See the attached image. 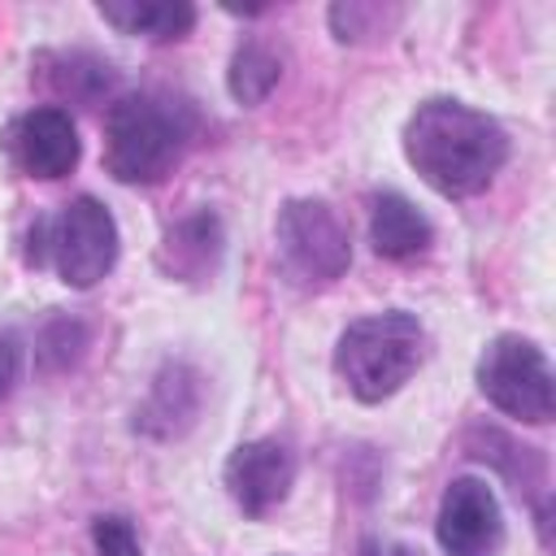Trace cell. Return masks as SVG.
I'll return each mask as SVG.
<instances>
[{"label": "cell", "mask_w": 556, "mask_h": 556, "mask_svg": "<svg viewBox=\"0 0 556 556\" xmlns=\"http://www.w3.org/2000/svg\"><path fill=\"white\" fill-rule=\"evenodd\" d=\"M404 156L447 200L478 195L495 182L508 161V135L495 117L460 104V100H426L404 126Z\"/></svg>", "instance_id": "cell-1"}, {"label": "cell", "mask_w": 556, "mask_h": 556, "mask_svg": "<svg viewBox=\"0 0 556 556\" xmlns=\"http://www.w3.org/2000/svg\"><path fill=\"white\" fill-rule=\"evenodd\" d=\"M278 78H282V61H278V52L269 48V43H261V39H243L239 48H235V56H230V70H226V87H230V96L239 100V104H261L274 87H278Z\"/></svg>", "instance_id": "cell-15"}, {"label": "cell", "mask_w": 556, "mask_h": 556, "mask_svg": "<svg viewBox=\"0 0 556 556\" xmlns=\"http://www.w3.org/2000/svg\"><path fill=\"white\" fill-rule=\"evenodd\" d=\"M91 348V326L74 313H52L39 334H35V361L43 374H65L74 369Z\"/></svg>", "instance_id": "cell-16"}, {"label": "cell", "mask_w": 556, "mask_h": 556, "mask_svg": "<svg viewBox=\"0 0 556 556\" xmlns=\"http://www.w3.org/2000/svg\"><path fill=\"white\" fill-rule=\"evenodd\" d=\"M478 391L486 404H495L504 417H517L526 426H547L556 413V387L552 365L534 339L521 334H495L478 356Z\"/></svg>", "instance_id": "cell-6"}, {"label": "cell", "mask_w": 556, "mask_h": 556, "mask_svg": "<svg viewBox=\"0 0 556 556\" xmlns=\"http://www.w3.org/2000/svg\"><path fill=\"white\" fill-rule=\"evenodd\" d=\"M195 109L169 91H130L104 117V169L117 182H161L195 139Z\"/></svg>", "instance_id": "cell-2"}, {"label": "cell", "mask_w": 556, "mask_h": 556, "mask_svg": "<svg viewBox=\"0 0 556 556\" xmlns=\"http://www.w3.org/2000/svg\"><path fill=\"white\" fill-rule=\"evenodd\" d=\"M222 243H226V235H222L217 213L200 208L165 230V239L156 248V265L178 282H208L217 274Z\"/></svg>", "instance_id": "cell-11"}, {"label": "cell", "mask_w": 556, "mask_h": 556, "mask_svg": "<svg viewBox=\"0 0 556 556\" xmlns=\"http://www.w3.org/2000/svg\"><path fill=\"white\" fill-rule=\"evenodd\" d=\"M434 539L447 556H500L504 513L495 491L482 478H452L439 500Z\"/></svg>", "instance_id": "cell-7"}, {"label": "cell", "mask_w": 556, "mask_h": 556, "mask_svg": "<svg viewBox=\"0 0 556 556\" xmlns=\"http://www.w3.org/2000/svg\"><path fill=\"white\" fill-rule=\"evenodd\" d=\"M426 361V330L413 313L387 308L352 321L334 343V374L361 404L391 400Z\"/></svg>", "instance_id": "cell-3"}, {"label": "cell", "mask_w": 556, "mask_h": 556, "mask_svg": "<svg viewBox=\"0 0 556 556\" xmlns=\"http://www.w3.org/2000/svg\"><path fill=\"white\" fill-rule=\"evenodd\" d=\"M91 543H96V556H143L135 526L126 517H117V513L91 521Z\"/></svg>", "instance_id": "cell-18"}, {"label": "cell", "mask_w": 556, "mask_h": 556, "mask_svg": "<svg viewBox=\"0 0 556 556\" xmlns=\"http://www.w3.org/2000/svg\"><path fill=\"white\" fill-rule=\"evenodd\" d=\"M4 152L13 156V165L26 178L56 182V178L74 174V165L83 156V139H78V126H74V117L65 109L43 104V109H30V113L9 122Z\"/></svg>", "instance_id": "cell-8"}, {"label": "cell", "mask_w": 556, "mask_h": 556, "mask_svg": "<svg viewBox=\"0 0 556 556\" xmlns=\"http://www.w3.org/2000/svg\"><path fill=\"white\" fill-rule=\"evenodd\" d=\"M39 83L61 96V100H78V104H100L113 87H117V70L96 56V52H43L39 56Z\"/></svg>", "instance_id": "cell-13"}, {"label": "cell", "mask_w": 556, "mask_h": 556, "mask_svg": "<svg viewBox=\"0 0 556 556\" xmlns=\"http://www.w3.org/2000/svg\"><path fill=\"white\" fill-rule=\"evenodd\" d=\"M222 482L243 517H265L295 486V452L282 439H248L226 456Z\"/></svg>", "instance_id": "cell-9"}, {"label": "cell", "mask_w": 556, "mask_h": 556, "mask_svg": "<svg viewBox=\"0 0 556 556\" xmlns=\"http://www.w3.org/2000/svg\"><path fill=\"white\" fill-rule=\"evenodd\" d=\"M17 374H22V339H17V330L0 326V400L13 391Z\"/></svg>", "instance_id": "cell-19"}, {"label": "cell", "mask_w": 556, "mask_h": 556, "mask_svg": "<svg viewBox=\"0 0 556 556\" xmlns=\"http://www.w3.org/2000/svg\"><path fill=\"white\" fill-rule=\"evenodd\" d=\"M100 17L122 35H143L152 43L182 39L195 26V9L187 0H104Z\"/></svg>", "instance_id": "cell-14"}, {"label": "cell", "mask_w": 556, "mask_h": 556, "mask_svg": "<svg viewBox=\"0 0 556 556\" xmlns=\"http://www.w3.org/2000/svg\"><path fill=\"white\" fill-rule=\"evenodd\" d=\"M200 400H204L200 374L182 361H165L148 387V400L135 408V430L148 439H178L191 430Z\"/></svg>", "instance_id": "cell-10"}, {"label": "cell", "mask_w": 556, "mask_h": 556, "mask_svg": "<svg viewBox=\"0 0 556 556\" xmlns=\"http://www.w3.org/2000/svg\"><path fill=\"white\" fill-rule=\"evenodd\" d=\"M356 556H421V552H413L404 543H391V539H365Z\"/></svg>", "instance_id": "cell-20"}, {"label": "cell", "mask_w": 556, "mask_h": 556, "mask_svg": "<svg viewBox=\"0 0 556 556\" xmlns=\"http://www.w3.org/2000/svg\"><path fill=\"white\" fill-rule=\"evenodd\" d=\"M387 17L395 22L400 9L382 13V4H334L330 9V26L339 39H365V35H382L387 30Z\"/></svg>", "instance_id": "cell-17"}, {"label": "cell", "mask_w": 556, "mask_h": 556, "mask_svg": "<svg viewBox=\"0 0 556 556\" xmlns=\"http://www.w3.org/2000/svg\"><path fill=\"white\" fill-rule=\"evenodd\" d=\"M117 222L96 195H74L52 217L30 226V265H52L56 278L74 291L96 287L117 265Z\"/></svg>", "instance_id": "cell-4"}, {"label": "cell", "mask_w": 556, "mask_h": 556, "mask_svg": "<svg viewBox=\"0 0 556 556\" xmlns=\"http://www.w3.org/2000/svg\"><path fill=\"white\" fill-rule=\"evenodd\" d=\"M369 243L387 261H413L434 243V226L400 191H378L369 200Z\"/></svg>", "instance_id": "cell-12"}, {"label": "cell", "mask_w": 556, "mask_h": 556, "mask_svg": "<svg viewBox=\"0 0 556 556\" xmlns=\"http://www.w3.org/2000/svg\"><path fill=\"white\" fill-rule=\"evenodd\" d=\"M274 248H278V269L291 287L300 291H321L339 282L352 265V235L343 217L313 195L287 200L274 222Z\"/></svg>", "instance_id": "cell-5"}]
</instances>
